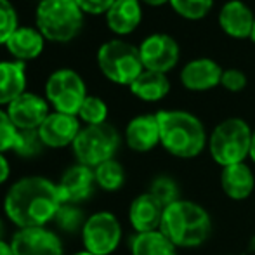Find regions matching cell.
Here are the masks:
<instances>
[{"label": "cell", "instance_id": "obj_1", "mask_svg": "<svg viewBox=\"0 0 255 255\" xmlns=\"http://www.w3.org/2000/svg\"><path fill=\"white\" fill-rule=\"evenodd\" d=\"M63 205L57 184L47 177L30 175L16 181L3 200V212L17 229L45 228Z\"/></svg>", "mask_w": 255, "mask_h": 255}, {"label": "cell", "instance_id": "obj_2", "mask_svg": "<svg viewBox=\"0 0 255 255\" xmlns=\"http://www.w3.org/2000/svg\"><path fill=\"white\" fill-rule=\"evenodd\" d=\"M160 144L175 158L191 160L208 146V135L203 122L184 110H160Z\"/></svg>", "mask_w": 255, "mask_h": 255}, {"label": "cell", "instance_id": "obj_3", "mask_svg": "<svg viewBox=\"0 0 255 255\" xmlns=\"http://www.w3.org/2000/svg\"><path fill=\"white\" fill-rule=\"evenodd\" d=\"M160 231L177 249H196L210 238L212 219L200 203L181 198L165 207Z\"/></svg>", "mask_w": 255, "mask_h": 255}, {"label": "cell", "instance_id": "obj_4", "mask_svg": "<svg viewBox=\"0 0 255 255\" xmlns=\"http://www.w3.org/2000/svg\"><path fill=\"white\" fill-rule=\"evenodd\" d=\"M35 19L44 38L57 44L71 42L84 26V12L75 0H42Z\"/></svg>", "mask_w": 255, "mask_h": 255}, {"label": "cell", "instance_id": "obj_5", "mask_svg": "<svg viewBox=\"0 0 255 255\" xmlns=\"http://www.w3.org/2000/svg\"><path fill=\"white\" fill-rule=\"evenodd\" d=\"M252 132L243 118L233 117L222 120L208 135V151L212 160L222 168L243 163L250 154Z\"/></svg>", "mask_w": 255, "mask_h": 255}, {"label": "cell", "instance_id": "obj_6", "mask_svg": "<svg viewBox=\"0 0 255 255\" xmlns=\"http://www.w3.org/2000/svg\"><path fill=\"white\" fill-rule=\"evenodd\" d=\"M98 64L108 80L127 87H130L132 82L144 71L139 47L118 38L104 42L99 47Z\"/></svg>", "mask_w": 255, "mask_h": 255}, {"label": "cell", "instance_id": "obj_7", "mask_svg": "<svg viewBox=\"0 0 255 255\" xmlns=\"http://www.w3.org/2000/svg\"><path fill=\"white\" fill-rule=\"evenodd\" d=\"M71 146L78 163L96 168L115 158L120 148V134L108 122L101 125H87L82 128Z\"/></svg>", "mask_w": 255, "mask_h": 255}, {"label": "cell", "instance_id": "obj_8", "mask_svg": "<svg viewBox=\"0 0 255 255\" xmlns=\"http://www.w3.org/2000/svg\"><path fill=\"white\" fill-rule=\"evenodd\" d=\"M45 98L56 111L78 117V111L87 98V87L77 71L61 68L47 78Z\"/></svg>", "mask_w": 255, "mask_h": 255}, {"label": "cell", "instance_id": "obj_9", "mask_svg": "<svg viewBox=\"0 0 255 255\" xmlns=\"http://www.w3.org/2000/svg\"><path fill=\"white\" fill-rule=\"evenodd\" d=\"M82 242L89 254L111 255L122 242V226L111 212L91 215L82 229Z\"/></svg>", "mask_w": 255, "mask_h": 255}, {"label": "cell", "instance_id": "obj_10", "mask_svg": "<svg viewBox=\"0 0 255 255\" xmlns=\"http://www.w3.org/2000/svg\"><path fill=\"white\" fill-rule=\"evenodd\" d=\"M139 54L144 70L167 75L174 70L181 57V47L177 40L168 33H153L139 45Z\"/></svg>", "mask_w": 255, "mask_h": 255}, {"label": "cell", "instance_id": "obj_11", "mask_svg": "<svg viewBox=\"0 0 255 255\" xmlns=\"http://www.w3.org/2000/svg\"><path fill=\"white\" fill-rule=\"evenodd\" d=\"M14 255H63V242L47 228L17 229L10 240Z\"/></svg>", "mask_w": 255, "mask_h": 255}, {"label": "cell", "instance_id": "obj_12", "mask_svg": "<svg viewBox=\"0 0 255 255\" xmlns=\"http://www.w3.org/2000/svg\"><path fill=\"white\" fill-rule=\"evenodd\" d=\"M96 186L98 184H96L94 168L77 163L61 175L57 182V191L63 203L80 205L94 195Z\"/></svg>", "mask_w": 255, "mask_h": 255}, {"label": "cell", "instance_id": "obj_13", "mask_svg": "<svg viewBox=\"0 0 255 255\" xmlns=\"http://www.w3.org/2000/svg\"><path fill=\"white\" fill-rule=\"evenodd\" d=\"M47 99L31 92H24L7 106V115L16 125V128H40V125L49 117Z\"/></svg>", "mask_w": 255, "mask_h": 255}, {"label": "cell", "instance_id": "obj_14", "mask_svg": "<svg viewBox=\"0 0 255 255\" xmlns=\"http://www.w3.org/2000/svg\"><path fill=\"white\" fill-rule=\"evenodd\" d=\"M80 122L78 117L66 113H59V111H52L45 122L40 125L38 132L44 141L45 148H66V146L73 144L77 135L80 134Z\"/></svg>", "mask_w": 255, "mask_h": 255}, {"label": "cell", "instance_id": "obj_15", "mask_svg": "<svg viewBox=\"0 0 255 255\" xmlns=\"http://www.w3.org/2000/svg\"><path fill=\"white\" fill-rule=\"evenodd\" d=\"M219 26L231 38H250L254 31L255 14L242 0H228L219 10Z\"/></svg>", "mask_w": 255, "mask_h": 255}, {"label": "cell", "instance_id": "obj_16", "mask_svg": "<svg viewBox=\"0 0 255 255\" xmlns=\"http://www.w3.org/2000/svg\"><path fill=\"white\" fill-rule=\"evenodd\" d=\"M222 68L219 63L208 57H198V59L188 61L181 70V84L188 91L205 92L221 85Z\"/></svg>", "mask_w": 255, "mask_h": 255}, {"label": "cell", "instance_id": "obj_17", "mask_svg": "<svg viewBox=\"0 0 255 255\" xmlns=\"http://www.w3.org/2000/svg\"><path fill=\"white\" fill-rule=\"evenodd\" d=\"M125 142L132 151L148 153L160 144V124L156 113L139 115L125 127Z\"/></svg>", "mask_w": 255, "mask_h": 255}, {"label": "cell", "instance_id": "obj_18", "mask_svg": "<svg viewBox=\"0 0 255 255\" xmlns=\"http://www.w3.org/2000/svg\"><path fill=\"white\" fill-rule=\"evenodd\" d=\"M165 207L149 193L135 196L128 207V221L135 233L158 231L163 219Z\"/></svg>", "mask_w": 255, "mask_h": 255}, {"label": "cell", "instance_id": "obj_19", "mask_svg": "<svg viewBox=\"0 0 255 255\" xmlns=\"http://www.w3.org/2000/svg\"><path fill=\"white\" fill-rule=\"evenodd\" d=\"M221 188L224 195L235 202L250 198L255 189V175L252 168L245 161L224 167L221 172Z\"/></svg>", "mask_w": 255, "mask_h": 255}, {"label": "cell", "instance_id": "obj_20", "mask_svg": "<svg viewBox=\"0 0 255 255\" xmlns=\"http://www.w3.org/2000/svg\"><path fill=\"white\" fill-rule=\"evenodd\" d=\"M142 7L141 0H115L106 14L108 28L115 35H128L141 24Z\"/></svg>", "mask_w": 255, "mask_h": 255}, {"label": "cell", "instance_id": "obj_21", "mask_svg": "<svg viewBox=\"0 0 255 255\" xmlns=\"http://www.w3.org/2000/svg\"><path fill=\"white\" fill-rule=\"evenodd\" d=\"M26 70L21 61H0V106H9L14 99L24 94Z\"/></svg>", "mask_w": 255, "mask_h": 255}, {"label": "cell", "instance_id": "obj_22", "mask_svg": "<svg viewBox=\"0 0 255 255\" xmlns=\"http://www.w3.org/2000/svg\"><path fill=\"white\" fill-rule=\"evenodd\" d=\"M44 35L37 30V28H17L10 38L7 40L5 47L9 49V52L16 57L21 63H26L30 59L38 57L44 51Z\"/></svg>", "mask_w": 255, "mask_h": 255}, {"label": "cell", "instance_id": "obj_23", "mask_svg": "<svg viewBox=\"0 0 255 255\" xmlns=\"http://www.w3.org/2000/svg\"><path fill=\"white\" fill-rule=\"evenodd\" d=\"M130 92L137 99L146 103H156L167 98L170 92V80L165 73L144 70L134 82L130 84Z\"/></svg>", "mask_w": 255, "mask_h": 255}, {"label": "cell", "instance_id": "obj_24", "mask_svg": "<svg viewBox=\"0 0 255 255\" xmlns=\"http://www.w3.org/2000/svg\"><path fill=\"white\" fill-rule=\"evenodd\" d=\"M132 255H177V247L158 229L151 233H135L130 240Z\"/></svg>", "mask_w": 255, "mask_h": 255}, {"label": "cell", "instance_id": "obj_25", "mask_svg": "<svg viewBox=\"0 0 255 255\" xmlns=\"http://www.w3.org/2000/svg\"><path fill=\"white\" fill-rule=\"evenodd\" d=\"M96 184L103 191H118L125 184V168L118 160H108L94 168Z\"/></svg>", "mask_w": 255, "mask_h": 255}, {"label": "cell", "instance_id": "obj_26", "mask_svg": "<svg viewBox=\"0 0 255 255\" xmlns=\"http://www.w3.org/2000/svg\"><path fill=\"white\" fill-rule=\"evenodd\" d=\"M89 217H85V212L80 208V205H73V203H63L57 210L54 222L61 231L68 233V235H75V233L84 229L85 222Z\"/></svg>", "mask_w": 255, "mask_h": 255}, {"label": "cell", "instance_id": "obj_27", "mask_svg": "<svg viewBox=\"0 0 255 255\" xmlns=\"http://www.w3.org/2000/svg\"><path fill=\"white\" fill-rule=\"evenodd\" d=\"M45 144L40 137L38 128H17L12 151L21 158H35L44 151Z\"/></svg>", "mask_w": 255, "mask_h": 255}, {"label": "cell", "instance_id": "obj_28", "mask_svg": "<svg viewBox=\"0 0 255 255\" xmlns=\"http://www.w3.org/2000/svg\"><path fill=\"white\" fill-rule=\"evenodd\" d=\"M149 195H153L163 207L175 203L181 200V188L177 181L170 175H158L149 184Z\"/></svg>", "mask_w": 255, "mask_h": 255}, {"label": "cell", "instance_id": "obj_29", "mask_svg": "<svg viewBox=\"0 0 255 255\" xmlns=\"http://www.w3.org/2000/svg\"><path fill=\"white\" fill-rule=\"evenodd\" d=\"M168 3L175 14L189 21L203 19L214 7V0H170Z\"/></svg>", "mask_w": 255, "mask_h": 255}, {"label": "cell", "instance_id": "obj_30", "mask_svg": "<svg viewBox=\"0 0 255 255\" xmlns=\"http://www.w3.org/2000/svg\"><path fill=\"white\" fill-rule=\"evenodd\" d=\"M78 118L85 122L87 125H101L106 124L108 118V106L98 96H87L84 104H82L80 111H78Z\"/></svg>", "mask_w": 255, "mask_h": 255}, {"label": "cell", "instance_id": "obj_31", "mask_svg": "<svg viewBox=\"0 0 255 255\" xmlns=\"http://www.w3.org/2000/svg\"><path fill=\"white\" fill-rule=\"evenodd\" d=\"M17 14L9 0H0V45H5L17 30Z\"/></svg>", "mask_w": 255, "mask_h": 255}, {"label": "cell", "instance_id": "obj_32", "mask_svg": "<svg viewBox=\"0 0 255 255\" xmlns=\"http://www.w3.org/2000/svg\"><path fill=\"white\" fill-rule=\"evenodd\" d=\"M17 128L9 118L7 111L0 110V153H5L14 148Z\"/></svg>", "mask_w": 255, "mask_h": 255}, {"label": "cell", "instance_id": "obj_33", "mask_svg": "<svg viewBox=\"0 0 255 255\" xmlns=\"http://www.w3.org/2000/svg\"><path fill=\"white\" fill-rule=\"evenodd\" d=\"M247 75L238 68H226L222 71L221 85L229 92H242L247 87Z\"/></svg>", "mask_w": 255, "mask_h": 255}, {"label": "cell", "instance_id": "obj_34", "mask_svg": "<svg viewBox=\"0 0 255 255\" xmlns=\"http://www.w3.org/2000/svg\"><path fill=\"white\" fill-rule=\"evenodd\" d=\"M75 2L84 14H94V16L104 14L106 16L108 10L115 3V0H75Z\"/></svg>", "mask_w": 255, "mask_h": 255}, {"label": "cell", "instance_id": "obj_35", "mask_svg": "<svg viewBox=\"0 0 255 255\" xmlns=\"http://www.w3.org/2000/svg\"><path fill=\"white\" fill-rule=\"evenodd\" d=\"M10 175V165L7 161V158L3 156V153H0V186L9 179Z\"/></svg>", "mask_w": 255, "mask_h": 255}, {"label": "cell", "instance_id": "obj_36", "mask_svg": "<svg viewBox=\"0 0 255 255\" xmlns=\"http://www.w3.org/2000/svg\"><path fill=\"white\" fill-rule=\"evenodd\" d=\"M0 255H14L12 249H10V243H7L5 240L0 242Z\"/></svg>", "mask_w": 255, "mask_h": 255}, {"label": "cell", "instance_id": "obj_37", "mask_svg": "<svg viewBox=\"0 0 255 255\" xmlns=\"http://www.w3.org/2000/svg\"><path fill=\"white\" fill-rule=\"evenodd\" d=\"M142 3H146V5H151V7H160V5H165V3H168L170 0H141Z\"/></svg>", "mask_w": 255, "mask_h": 255}, {"label": "cell", "instance_id": "obj_38", "mask_svg": "<svg viewBox=\"0 0 255 255\" xmlns=\"http://www.w3.org/2000/svg\"><path fill=\"white\" fill-rule=\"evenodd\" d=\"M249 158L255 163V130L252 132V142H250V154Z\"/></svg>", "mask_w": 255, "mask_h": 255}, {"label": "cell", "instance_id": "obj_39", "mask_svg": "<svg viewBox=\"0 0 255 255\" xmlns=\"http://www.w3.org/2000/svg\"><path fill=\"white\" fill-rule=\"evenodd\" d=\"M3 236H5V224H3V221L0 219V242L3 240Z\"/></svg>", "mask_w": 255, "mask_h": 255}, {"label": "cell", "instance_id": "obj_40", "mask_svg": "<svg viewBox=\"0 0 255 255\" xmlns=\"http://www.w3.org/2000/svg\"><path fill=\"white\" fill-rule=\"evenodd\" d=\"M71 255H92V254H89L87 250H82V252H75V254H71Z\"/></svg>", "mask_w": 255, "mask_h": 255}, {"label": "cell", "instance_id": "obj_41", "mask_svg": "<svg viewBox=\"0 0 255 255\" xmlns=\"http://www.w3.org/2000/svg\"><path fill=\"white\" fill-rule=\"evenodd\" d=\"M250 40L255 44V23H254V31H252V37H250Z\"/></svg>", "mask_w": 255, "mask_h": 255}, {"label": "cell", "instance_id": "obj_42", "mask_svg": "<svg viewBox=\"0 0 255 255\" xmlns=\"http://www.w3.org/2000/svg\"><path fill=\"white\" fill-rule=\"evenodd\" d=\"M40 2H42V0H40Z\"/></svg>", "mask_w": 255, "mask_h": 255}]
</instances>
